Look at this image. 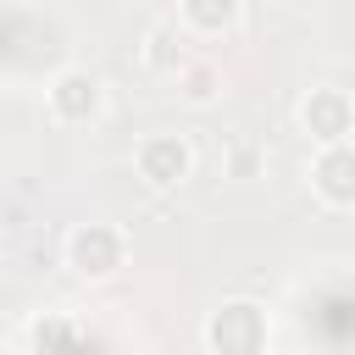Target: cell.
<instances>
[{
	"label": "cell",
	"instance_id": "obj_1",
	"mask_svg": "<svg viewBox=\"0 0 355 355\" xmlns=\"http://www.w3.org/2000/svg\"><path fill=\"white\" fill-rule=\"evenodd\" d=\"M61 266L78 283H111L128 266V233L116 222H72L61 239Z\"/></svg>",
	"mask_w": 355,
	"mask_h": 355
},
{
	"label": "cell",
	"instance_id": "obj_2",
	"mask_svg": "<svg viewBox=\"0 0 355 355\" xmlns=\"http://www.w3.org/2000/svg\"><path fill=\"white\" fill-rule=\"evenodd\" d=\"M200 344L211 355H261L272 344V316L261 300L239 294V300H222L216 311H205L200 322Z\"/></svg>",
	"mask_w": 355,
	"mask_h": 355
},
{
	"label": "cell",
	"instance_id": "obj_3",
	"mask_svg": "<svg viewBox=\"0 0 355 355\" xmlns=\"http://www.w3.org/2000/svg\"><path fill=\"white\" fill-rule=\"evenodd\" d=\"M44 111L55 128H94L105 116V83L89 67H61L44 83Z\"/></svg>",
	"mask_w": 355,
	"mask_h": 355
},
{
	"label": "cell",
	"instance_id": "obj_4",
	"mask_svg": "<svg viewBox=\"0 0 355 355\" xmlns=\"http://www.w3.org/2000/svg\"><path fill=\"white\" fill-rule=\"evenodd\" d=\"M133 172L150 194H178L194 178V144L183 133H144L133 144Z\"/></svg>",
	"mask_w": 355,
	"mask_h": 355
},
{
	"label": "cell",
	"instance_id": "obj_5",
	"mask_svg": "<svg viewBox=\"0 0 355 355\" xmlns=\"http://www.w3.org/2000/svg\"><path fill=\"white\" fill-rule=\"evenodd\" d=\"M294 122L311 144H333V139H355V94L349 89H333V83H316L300 94L294 105Z\"/></svg>",
	"mask_w": 355,
	"mask_h": 355
},
{
	"label": "cell",
	"instance_id": "obj_6",
	"mask_svg": "<svg viewBox=\"0 0 355 355\" xmlns=\"http://www.w3.org/2000/svg\"><path fill=\"white\" fill-rule=\"evenodd\" d=\"M305 178H311V194H316L327 211H355V139L316 144Z\"/></svg>",
	"mask_w": 355,
	"mask_h": 355
},
{
	"label": "cell",
	"instance_id": "obj_7",
	"mask_svg": "<svg viewBox=\"0 0 355 355\" xmlns=\"http://www.w3.org/2000/svg\"><path fill=\"white\" fill-rule=\"evenodd\" d=\"M239 22H244V0H178V28L189 39L216 44V39H233Z\"/></svg>",
	"mask_w": 355,
	"mask_h": 355
},
{
	"label": "cell",
	"instance_id": "obj_8",
	"mask_svg": "<svg viewBox=\"0 0 355 355\" xmlns=\"http://www.w3.org/2000/svg\"><path fill=\"white\" fill-rule=\"evenodd\" d=\"M183 39H189V33L178 28V17H172V22H150L144 39H139V61H144V72H155V78H178L183 61H189Z\"/></svg>",
	"mask_w": 355,
	"mask_h": 355
},
{
	"label": "cell",
	"instance_id": "obj_9",
	"mask_svg": "<svg viewBox=\"0 0 355 355\" xmlns=\"http://www.w3.org/2000/svg\"><path fill=\"white\" fill-rule=\"evenodd\" d=\"M94 333L83 327V322H72V316H61V311H39L22 333H17V349H78V344H89Z\"/></svg>",
	"mask_w": 355,
	"mask_h": 355
},
{
	"label": "cell",
	"instance_id": "obj_10",
	"mask_svg": "<svg viewBox=\"0 0 355 355\" xmlns=\"http://www.w3.org/2000/svg\"><path fill=\"white\" fill-rule=\"evenodd\" d=\"M172 83H178V94H183L189 105H211V100L222 94V67H216V61L189 55V61H183V72H178Z\"/></svg>",
	"mask_w": 355,
	"mask_h": 355
},
{
	"label": "cell",
	"instance_id": "obj_11",
	"mask_svg": "<svg viewBox=\"0 0 355 355\" xmlns=\"http://www.w3.org/2000/svg\"><path fill=\"white\" fill-rule=\"evenodd\" d=\"M255 166H261V150L255 144H233L227 150V172L233 178H255Z\"/></svg>",
	"mask_w": 355,
	"mask_h": 355
}]
</instances>
